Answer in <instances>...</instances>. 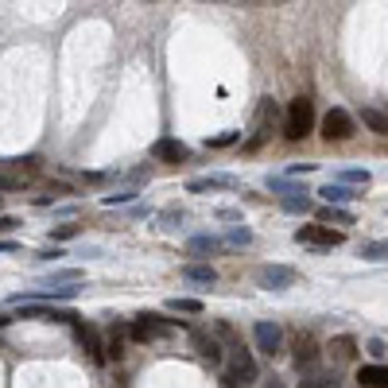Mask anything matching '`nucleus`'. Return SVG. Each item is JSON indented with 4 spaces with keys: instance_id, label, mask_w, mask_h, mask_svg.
Instances as JSON below:
<instances>
[{
    "instance_id": "9",
    "label": "nucleus",
    "mask_w": 388,
    "mask_h": 388,
    "mask_svg": "<svg viewBox=\"0 0 388 388\" xmlns=\"http://www.w3.org/2000/svg\"><path fill=\"white\" fill-rule=\"evenodd\" d=\"M272 121H276V105H272V101H264V105L256 109V128H252V140L245 144V152H256V148H261L264 140H268Z\"/></svg>"
},
{
    "instance_id": "16",
    "label": "nucleus",
    "mask_w": 388,
    "mask_h": 388,
    "mask_svg": "<svg viewBox=\"0 0 388 388\" xmlns=\"http://www.w3.org/2000/svg\"><path fill=\"white\" fill-rule=\"evenodd\" d=\"M330 358L338 361V365H342V361H353V358H358V342L349 338V334L334 338V342H330Z\"/></svg>"
},
{
    "instance_id": "31",
    "label": "nucleus",
    "mask_w": 388,
    "mask_h": 388,
    "mask_svg": "<svg viewBox=\"0 0 388 388\" xmlns=\"http://www.w3.org/2000/svg\"><path fill=\"white\" fill-rule=\"evenodd\" d=\"M233 140H241V132H222V136H213V140H210V148H229Z\"/></svg>"
},
{
    "instance_id": "27",
    "label": "nucleus",
    "mask_w": 388,
    "mask_h": 388,
    "mask_svg": "<svg viewBox=\"0 0 388 388\" xmlns=\"http://www.w3.org/2000/svg\"><path fill=\"white\" fill-rule=\"evenodd\" d=\"M283 210H291V213H310V210H315V202H310V194H295V198H283Z\"/></svg>"
},
{
    "instance_id": "6",
    "label": "nucleus",
    "mask_w": 388,
    "mask_h": 388,
    "mask_svg": "<svg viewBox=\"0 0 388 388\" xmlns=\"http://www.w3.org/2000/svg\"><path fill=\"white\" fill-rule=\"evenodd\" d=\"M353 128H358V121H353L346 109H330V113L322 116V136H326L330 144H334V140H349Z\"/></svg>"
},
{
    "instance_id": "18",
    "label": "nucleus",
    "mask_w": 388,
    "mask_h": 388,
    "mask_svg": "<svg viewBox=\"0 0 388 388\" xmlns=\"http://www.w3.org/2000/svg\"><path fill=\"white\" fill-rule=\"evenodd\" d=\"M322 198H326V202L330 206H342V202H349V198H358V194H353V191H349V186H342V183H334V179H330V183L326 186H322Z\"/></svg>"
},
{
    "instance_id": "24",
    "label": "nucleus",
    "mask_w": 388,
    "mask_h": 388,
    "mask_svg": "<svg viewBox=\"0 0 388 388\" xmlns=\"http://www.w3.org/2000/svg\"><path fill=\"white\" fill-rule=\"evenodd\" d=\"M109 358H116V361L125 358V330H113V334L105 338V361Z\"/></svg>"
},
{
    "instance_id": "38",
    "label": "nucleus",
    "mask_w": 388,
    "mask_h": 388,
    "mask_svg": "<svg viewBox=\"0 0 388 388\" xmlns=\"http://www.w3.org/2000/svg\"><path fill=\"white\" fill-rule=\"evenodd\" d=\"M8 322H12V319H8V315H0V330H4V326H8Z\"/></svg>"
},
{
    "instance_id": "28",
    "label": "nucleus",
    "mask_w": 388,
    "mask_h": 388,
    "mask_svg": "<svg viewBox=\"0 0 388 388\" xmlns=\"http://www.w3.org/2000/svg\"><path fill=\"white\" fill-rule=\"evenodd\" d=\"M338 183H342V186H346V183L369 186V171H358V167H353V171H338Z\"/></svg>"
},
{
    "instance_id": "13",
    "label": "nucleus",
    "mask_w": 388,
    "mask_h": 388,
    "mask_svg": "<svg viewBox=\"0 0 388 388\" xmlns=\"http://www.w3.org/2000/svg\"><path fill=\"white\" fill-rule=\"evenodd\" d=\"M191 342H194V349H198V353H202L210 365H218V361H222V346H218V338H210L206 330H191Z\"/></svg>"
},
{
    "instance_id": "30",
    "label": "nucleus",
    "mask_w": 388,
    "mask_h": 388,
    "mask_svg": "<svg viewBox=\"0 0 388 388\" xmlns=\"http://www.w3.org/2000/svg\"><path fill=\"white\" fill-rule=\"evenodd\" d=\"M136 198V191H121V194H105V206H125V202H132Z\"/></svg>"
},
{
    "instance_id": "15",
    "label": "nucleus",
    "mask_w": 388,
    "mask_h": 388,
    "mask_svg": "<svg viewBox=\"0 0 388 388\" xmlns=\"http://www.w3.org/2000/svg\"><path fill=\"white\" fill-rule=\"evenodd\" d=\"M358 380L365 388H388V365H361Z\"/></svg>"
},
{
    "instance_id": "12",
    "label": "nucleus",
    "mask_w": 388,
    "mask_h": 388,
    "mask_svg": "<svg viewBox=\"0 0 388 388\" xmlns=\"http://www.w3.org/2000/svg\"><path fill=\"white\" fill-rule=\"evenodd\" d=\"M19 319H43V322H70L74 326L78 315H70V310H55V307H24L19 310Z\"/></svg>"
},
{
    "instance_id": "21",
    "label": "nucleus",
    "mask_w": 388,
    "mask_h": 388,
    "mask_svg": "<svg viewBox=\"0 0 388 388\" xmlns=\"http://www.w3.org/2000/svg\"><path fill=\"white\" fill-rule=\"evenodd\" d=\"M186 249H191L194 256H210V252H222V241H218V237H191Z\"/></svg>"
},
{
    "instance_id": "4",
    "label": "nucleus",
    "mask_w": 388,
    "mask_h": 388,
    "mask_svg": "<svg viewBox=\"0 0 388 388\" xmlns=\"http://www.w3.org/2000/svg\"><path fill=\"white\" fill-rule=\"evenodd\" d=\"M171 330H175L171 319H159V315H136V322L128 326V334H132L136 342H159V338H167Z\"/></svg>"
},
{
    "instance_id": "2",
    "label": "nucleus",
    "mask_w": 388,
    "mask_h": 388,
    "mask_svg": "<svg viewBox=\"0 0 388 388\" xmlns=\"http://www.w3.org/2000/svg\"><path fill=\"white\" fill-rule=\"evenodd\" d=\"M229 388H237V385H249V380H256V361H252V353L241 346V342H233V349H229Z\"/></svg>"
},
{
    "instance_id": "20",
    "label": "nucleus",
    "mask_w": 388,
    "mask_h": 388,
    "mask_svg": "<svg viewBox=\"0 0 388 388\" xmlns=\"http://www.w3.org/2000/svg\"><path fill=\"white\" fill-rule=\"evenodd\" d=\"M24 186H28V175H19V171H12V167L0 164V194L4 191H24Z\"/></svg>"
},
{
    "instance_id": "26",
    "label": "nucleus",
    "mask_w": 388,
    "mask_h": 388,
    "mask_svg": "<svg viewBox=\"0 0 388 388\" xmlns=\"http://www.w3.org/2000/svg\"><path fill=\"white\" fill-rule=\"evenodd\" d=\"M361 256L365 261H388V241H365L361 245Z\"/></svg>"
},
{
    "instance_id": "37",
    "label": "nucleus",
    "mask_w": 388,
    "mask_h": 388,
    "mask_svg": "<svg viewBox=\"0 0 388 388\" xmlns=\"http://www.w3.org/2000/svg\"><path fill=\"white\" fill-rule=\"evenodd\" d=\"M264 388H283V385H280V380H276V377H272V380H268V385H264Z\"/></svg>"
},
{
    "instance_id": "19",
    "label": "nucleus",
    "mask_w": 388,
    "mask_h": 388,
    "mask_svg": "<svg viewBox=\"0 0 388 388\" xmlns=\"http://www.w3.org/2000/svg\"><path fill=\"white\" fill-rule=\"evenodd\" d=\"M183 280H191V283H213V280H218V272H213L210 264H186Z\"/></svg>"
},
{
    "instance_id": "11",
    "label": "nucleus",
    "mask_w": 388,
    "mask_h": 388,
    "mask_svg": "<svg viewBox=\"0 0 388 388\" xmlns=\"http://www.w3.org/2000/svg\"><path fill=\"white\" fill-rule=\"evenodd\" d=\"M186 155H191V148L179 144V140H171V136L155 140V159H159V164H183Z\"/></svg>"
},
{
    "instance_id": "34",
    "label": "nucleus",
    "mask_w": 388,
    "mask_h": 388,
    "mask_svg": "<svg viewBox=\"0 0 388 388\" xmlns=\"http://www.w3.org/2000/svg\"><path fill=\"white\" fill-rule=\"evenodd\" d=\"M310 167H315V164H291V167H288V175H307Z\"/></svg>"
},
{
    "instance_id": "17",
    "label": "nucleus",
    "mask_w": 388,
    "mask_h": 388,
    "mask_svg": "<svg viewBox=\"0 0 388 388\" xmlns=\"http://www.w3.org/2000/svg\"><path fill=\"white\" fill-rule=\"evenodd\" d=\"M361 125L369 128V132H377V136H388V113H380V109H361Z\"/></svg>"
},
{
    "instance_id": "10",
    "label": "nucleus",
    "mask_w": 388,
    "mask_h": 388,
    "mask_svg": "<svg viewBox=\"0 0 388 388\" xmlns=\"http://www.w3.org/2000/svg\"><path fill=\"white\" fill-rule=\"evenodd\" d=\"M319 342H315V334H299V338H295V369H315L319 365Z\"/></svg>"
},
{
    "instance_id": "1",
    "label": "nucleus",
    "mask_w": 388,
    "mask_h": 388,
    "mask_svg": "<svg viewBox=\"0 0 388 388\" xmlns=\"http://www.w3.org/2000/svg\"><path fill=\"white\" fill-rule=\"evenodd\" d=\"M310 128H315V101L310 97H295L288 105V116H283V136L288 140H303Z\"/></svg>"
},
{
    "instance_id": "3",
    "label": "nucleus",
    "mask_w": 388,
    "mask_h": 388,
    "mask_svg": "<svg viewBox=\"0 0 388 388\" xmlns=\"http://www.w3.org/2000/svg\"><path fill=\"white\" fill-rule=\"evenodd\" d=\"M295 241L315 245V249H338V245H346V233L330 229V225H299V229H295Z\"/></svg>"
},
{
    "instance_id": "14",
    "label": "nucleus",
    "mask_w": 388,
    "mask_h": 388,
    "mask_svg": "<svg viewBox=\"0 0 388 388\" xmlns=\"http://www.w3.org/2000/svg\"><path fill=\"white\" fill-rule=\"evenodd\" d=\"M218 186H225V191H233V186H237V179H233V175H206V179H191V183H186V191H218Z\"/></svg>"
},
{
    "instance_id": "8",
    "label": "nucleus",
    "mask_w": 388,
    "mask_h": 388,
    "mask_svg": "<svg viewBox=\"0 0 388 388\" xmlns=\"http://www.w3.org/2000/svg\"><path fill=\"white\" fill-rule=\"evenodd\" d=\"M252 338H256V349H261V353L276 358L280 346H283V330L276 326V322H256V326H252Z\"/></svg>"
},
{
    "instance_id": "7",
    "label": "nucleus",
    "mask_w": 388,
    "mask_h": 388,
    "mask_svg": "<svg viewBox=\"0 0 388 388\" xmlns=\"http://www.w3.org/2000/svg\"><path fill=\"white\" fill-rule=\"evenodd\" d=\"M74 338H78V346L86 349L89 358L101 365L105 361V338H101V330L97 326H86V322H74Z\"/></svg>"
},
{
    "instance_id": "29",
    "label": "nucleus",
    "mask_w": 388,
    "mask_h": 388,
    "mask_svg": "<svg viewBox=\"0 0 388 388\" xmlns=\"http://www.w3.org/2000/svg\"><path fill=\"white\" fill-rule=\"evenodd\" d=\"M78 229H82V225H74V222L58 225V229H51V241H70V237H78Z\"/></svg>"
},
{
    "instance_id": "32",
    "label": "nucleus",
    "mask_w": 388,
    "mask_h": 388,
    "mask_svg": "<svg viewBox=\"0 0 388 388\" xmlns=\"http://www.w3.org/2000/svg\"><path fill=\"white\" fill-rule=\"evenodd\" d=\"M252 233L249 229H229V245H249Z\"/></svg>"
},
{
    "instance_id": "25",
    "label": "nucleus",
    "mask_w": 388,
    "mask_h": 388,
    "mask_svg": "<svg viewBox=\"0 0 388 388\" xmlns=\"http://www.w3.org/2000/svg\"><path fill=\"white\" fill-rule=\"evenodd\" d=\"M319 222H338V225H349V222H353V213L342 210V206H326V210H319Z\"/></svg>"
},
{
    "instance_id": "23",
    "label": "nucleus",
    "mask_w": 388,
    "mask_h": 388,
    "mask_svg": "<svg viewBox=\"0 0 388 388\" xmlns=\"http://www.w3.org/2000/svg\"><path fill=\"white\" fill-rule=\"evenodd\" d=\"M299 388H338V373H310L307 380H299Z\"/></svg>"
},
{
    "instance_id": "22",
    "label": "nucleus",
    "mask_w": 388,
    "mask_h": 388,
    "mask_svg": "<svg viewBox=\"0 0 388 388\" xmlns=\"http://www.w3.org/2000/svg\"><path fill=\"white\" fill-rule=\"evenodd\" d=\"M167 310H175V315H202V299H179V295H175V299H167Z\"/></svg>"
},
{
    "instance_id": "36",
    "label": "nucleus",
    "mask_w": 388,
    "mask_h": 388,
    "mask_svg": "<svg viewBox=\"0 0 388 388\" xmlns=\"http://www.w3.org/2000/svg\"><path fill=\"white\" fill-rule=\"evenodd\" d=\"M16 249H19L16 241H0V252H16Z\"/></svg>"
},
{
    "instance_id": "5",
    "label": "nucleus",
    "mask_w": 388,
    "mask_h": 388,
    "mask_svg": "<svg viewBox=\"0 0 388 388\" xmlns=\"http://www.w3.org/2000/svg\"><path fill=\"white\" fill-rule=\"evenodd\" d=\"M295 280H299V272L288 268V264H264V268H256V283L268 288V291H283V288H291Z\"/></svg>"
},
{
    "instance_id": "33",
    "label": "nucleus",
    "mask_w": 388,
    "mask_h": 388,
    "mask_svg": "<svg viewBox=\"0 0 388 388\" xmlns=\"http://www.w3.org/2000/svg\"><path fill=\"white\" fill-rule=\"evenodd\" d=\"M58 256H62V249H58V245H55V249H47V252H39V261H58Z\"/></svg>"
},
{
    "instance_id": "35",
    "label": "nucleus",
    "mask_w": 388,
    "mask_h": 388,
    "mask_svg": "<svg viewBox=\"0 0 388 388\" xmlns=\"http://www.w3.org/2000/svg\"><path fill=\"white\" fill-rule=\"evenodd\" d=\"M16 218H0V233H12V229H16Z\"/></svg>"
}]
</instances>
